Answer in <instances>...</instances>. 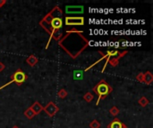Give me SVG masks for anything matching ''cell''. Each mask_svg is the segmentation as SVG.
I'll return each instance as SVG.
<instances>
[{
	"mask_svg": "<svg viewBox=\"0 0 153 128\" xmlns=\"http://www.w3.org/2000/svg\"><path fill=\"white\" fill-rule=\"evenodd\" d=\"M94 99V96H93V94H92V93H86L84 95H83V100H85L86 102H92V100Z\"/></svg>",
	"mask_w": 153,
	"mask_h": 128,
	"instance_id": "obj_16",
	"label": "cell"
},
{
	"mask_svg": "<svg viewBox=\"0 0 153 128\" xmlns=\"http://www.w3.org/2000/svg\"><path fill=\"white\" fill-rule=\"evenodd\" d=\"M12 128H20V127H18L17 125H14V126H13Z\"/></svg>",
	"mask_w": 153,
	"mask_h": 128,
	"instance_id": "obj_24",
	"label": "cell"
},
{
	"mask_svg": "<svg viewBox=\"0 0 153 128\" xmlns=\"http://www.w3.org/2000/svg\"><path fill=\"white\" fill-rule=\"evenodd\" d=\"M43 110L46 112V114L48 117H54L58 111H59V108L56 105L55 102H49L46 106L43 107Z\"/></svg>",
	"mask_w": 153,
	"mask_h": 128,
	"instance_id": "obj_5",
	"label": "cell"
},
{
	"mask_svg": "<svg viewBox=\"0 0 153 128\" xmlns=\"http://www.w3.org/2000/svg\"><path fill=\"white\" fill-rule=\"evenodd\" d=\"M5 69V65L3 62L0 61V72H2Z\"/></svg>",
	"mask_w": 153,
	"mask_h": 128,
	"instance_id": "obj_22",
	"label": "cell"
},
{
	"mask_svg": "<svg viewBox=\"0 0 153 128\" xmlns=\"http://www.w3.org/2000/svg\"><path fill=\"white\" fill-rule=\"evenodd\" d=\"M84 12L83 5H66V14H81Z\"/></svg>",
	"mask_w": 153,
	"mask_h": 128,
	"instance_id": "obj_6",
	"label": "cell"
},
{
	"mask_svg": "<svg viewBox=\"0 0 153 128\" xmlns=\"http://www.w3.org/2000/svg\"><path fill=\"white\" fill-rule=\"evenodd\" d=\"M92 90H93V92L98 95V100H97L96 105H98L100 100H104L107 95L112 93L113 88L107 83L106 80L102 79L92 88Z\"/></svg>",
	"mask_w": 153,
	"mask_h": 128,
	"instance_id": "obj_2",
	"label": "cell"
},
{
	"mask_svg": "<svg viewBox=\"0 0 153 128\" xmlns=\"http://www.w3.org/2000/svg\"><path fill=\"white\" fill-rule=\"evenodd\" d=\"M26 62L28 63L31 67H34L36 64L39 62V59L36 57L34 54H31V55H30L28 58L26 59Z\"/></svg>",
	"mask_w": 153,
	"mask_h": 128,
	"instance_id": "obj_12",
	"label": "cell"
},
{
	"mask_svg": "<svg viewBox=\"0 0 153 128\" xmlns=\"http://www.w3.org/2000/svg\"><path fill=\"white\" fill-rule=\"evenodd\" d=\"M57 95L59 98L61 99H65L67 95H68V93L66 92V89H60L58 91V93H57Z\"/></svg>",
	"mask_w": 153,
	"mask_h": 128,
	"instance_id": "obj_19",
	"label": "cell"
},
{
	"mask_svg": "<svg viewBox=\"0 0 153 128\" xmlns=\"http://www.w3.org/2000/svg\"><path fill=\"white\" fill-rule=\"evenodd\" d=\"M100 123L96 119L92 120L89 123V128H100Z\"/></svg>",
	"mask_w": 153,
	"mask_h": 128,
	"instance_id": "obj_20",
	"label": "cell"
},
{
	"mask_svg": "<svg viewBox=\"0 0 153 128\" xmlns=\"http://www.w3.org/2000/svg\"><path fill=\"white\" fill-rule=\"evenodd\" d=\"M119 108L116 106H113L110 109H109V113L113 116V117H116L119 114Z\"/></svg>",
	"mask_w": 153,
	"mask_h": 128,
	"instance_id": "obj_18",
	"label": "cell"
},
{
	"mask_svg": "<svg viewBox=\"0 0 153 128\" xmlns=\"http://www.w3.org/2000/svg\"><path fill=\"white\" fill-rule=\"evenodd\" d=\"M50 27L51 29L54 30H60L63 27V20L61 18H54L50 22Z\"/></svg>",
	"mask_w": 153,
	"mask_h": 128,
	"instance_id": "obj_7",
	"label": "cell"
},
{
	"mask_svg": "<svg viewBox=\"0 0 153 128\" xmlns=\"http://www.w3.org/2000/svg\"><path fill=\"white\" fill-rule=\"evenodd\" d=\"M27 78H28V77H27V75L25 74V73L21 69H18L14 74L12 75L11 77V80L7 82L6 84H5L4 86H0V90H2L4 88H5L6 86H8L9 85H11L13 83H15L17 84V86H21L22 84H23L24 82L27 80Z\"/></svg>",
	"mask_w": 153,
	"mask_h": 128,
	"instance_id": "obj_3",
	"label": "cell"
},
{
	"mask_svg": "<svg viewBox=\"0 0 153 128\" xmlns=\"http://www.w3.org/2000/svg\"><path fill=\"white\" fill-rule=\"evenodd\" d=\"M143 78H144V73H139L136 76V80L141 82V83H143Z\"/></svg>",
	"mask_w": 153,
	"mask_h": 128,
	"instance_id": "obj_21",
	"label": "cell"
},
{
	"mask_svg": "<svg viewBox=\"0 0 153 128\" xmlns=\"http://www.w3.org/2000/svg\"><path fill=\"white\" fill-rule=\"evenodd\" d=\"M153 82V75L151 74L150 71H146L144 73V78H143V83L146 85H151Z\"/></svg>",
	"mask_w": 153,
	"mask_h": 128,
	"instance_id": "obj_11",
	"label": "cell"
},
{
	"mask_svg": "<svg viewBox=\"0 0 153 128\" xmlns=\"http://www.w3.org/2000/svg\"><path fill=\"white\" fill-rule=\"evenodd\" d=\"M6 0H0V7H3L6 4Z\"/></svg>",
	"mask_w": 153,
	"mask_h": 128,
	"instance_id": "obj_23",
	"label": "cell"
},
{
	"mask_svg": "<svg viewBox=\"0 0 153 128\" xmlns=\"http://www.w3.org/2000/svg\"><path fill=\"white\" fill-rule=\"evenodd\" d=\"M65 24L66 26H83L84 25V18L83 16H66Z\"/></svg>",
	"mask_w": 153,
	"mask_h": 128,
	"instance_id": "obj_4",
	"label": "cell"
},
{
	"mask_svg": "<svg viewBox=\"0 0 153 128\" xmlns=\"http://www.w3.org/2000/svg\"><path fill=\"white\" fill-rule=\"evenodd\" d=\"M138 103H139V105L140 106H141V107H146L147 105H149V103H150V100H149V99L147 98V97H145V96H142V97H141L140 99H139V100H138Z\"/></svg>",
	"mask_w": 153,
	"mask_h": 128,
	"instance_id": "obj_13",
	"label": "cell"
},
{
	"mask_svg": "<svg viewBox=\"0 0 153 128\" xmlns=\"http://www.w3.org/2000/svg\"><path fill=\"white\" fill-rule=\"evenodd\" d=\"M31 108L32 109V111L35 113V115L37 116V115H39L43 110V106L39 102H35L32 104V106L31 107Z\"/></svg>",
	"mask_w": 153,
	"mask_h": 128,
	"instance_id": "obj_9",
	"label": "cell"
},
{
	"mask_svg": "<svg viewBox=\"0 0 153 128\" xmlns=\"http://www.w3.org/2000/svg\"><path fill=\"white\" fill-rule=\"evenodd\" d=\"M83 71L75 70L74 72V79H75V80H81V79H83Z\"/></svg>",
	"mask_w": 153,
	"mask_h": 128,
	"instance_id": "obj_17",
	"label": "cell"
},
{
	"mask_svg": "<svg viewBox=\"0 0 153 128\" xmlns=\"http://www.w3.org/2000/svg\"><path fill=\"white\" fill-rule=\"evenodd\" d=\"M24 116L28 118V119H32V118L36 116L35 115V113L32 111V109L31 108V107L30 108H28L26 109V110L24 111Z\"/></svg>",
	"mask_w": 153,
	"mask_h": 128,
	"instance_id": "obj_14",
	"label": "cell"
},
{
	"mask_svg": "<svg viewBox=\"0 0 153 128\" xmlns=\"http://www.w3.org/2000/svg\"><path fill=\"white\" fill-rule=\"evenodd\" d=\"M107 128H127V125L122 121H120L118 118H115L113 121L110 122V124L107 125Z\"/></svg>",
	"mask_w": 153,
	"mask_h": 128,
	"instance_id": "obj_8",
	"label": "cell"
},
{
	"mask_svg": "<svg viewBox=\"0 0 153 128\" xmlns=\"http://www.w3.org/2000/svg\"><path fill=\"white\" fill-rule=\"evenodd\" d=\"M119 60H120L119 57H112L109 61V63H110V65L112 67H115V66H117L119 64Z\"/></svg>",
	"mask_w": 153,
	"mask_h": 128,
	"instance_id": "obj_15",
	"label": "cell"
},
{
	"mask_svg": "<svg viewBox=\"0 0 153 128\" xmlns=\"http://www.w3.org/2000/svg\"><path fill=\"white\" fill-rule=\"evenodd\" d=\"M49 13H50V14L52 15L53 18H61V16L63 14L62 10L58 6H55Z\"/></svg>",
	"mask_w": 153,
	"mask_h": 128,
	"instance_id": "obj_10",
	"label": "cell"
},
{
	"mask_svg": "<svg viewBox=\"0 0 153 128\" xmlns=\"http://www.w3.org/2000/svg\"><path fill=\"white\" fill-rule=\"evenodd\" d=\"M89 40L83 36V31L73 29L66 31L58 41V45L72 59H76L88 46Z\"/></svg>",
	"mask_w": 153,
	"mask_h": 128,
	"instance_id": "obj_1",
	"label": "cell"
}]
</instances>
